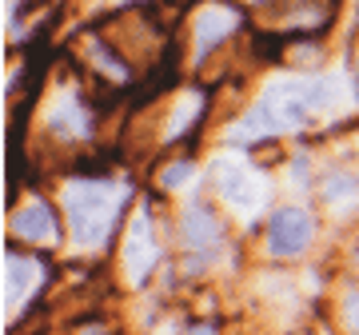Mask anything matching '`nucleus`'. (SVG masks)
I'll use <instances>...</instances> for the list:
<instances>
[{
  "label": "nucleus",
  "instance_id": "nucleus-1",
  "mask_svg": "<svg viewBox=\"0 0 359 335\" xmlns=\"http://www.w3.org/2000/svg\"><path fill=\"white\" fill-rule=\"evenodd\" d=\"M124 207V188L112 180H72L65 188V212L72 228V244L80 252H96L112 235L116 216Z\"/></svg>",
  "mask_w": 359,
  "mask_h": 335
},
{
  "label": "nucleus",
  "instance_id": "nucleus-2",
  "mask_svg": "<svg viewBox=\"0 0 359 335\" xmlns=\"http://www.w3.org/2000/svg\"><path fill=\"white\" fill-rule=\"evenodd\" d=\"M311 240H316V219H311L308 207L287 204L268 219V252L271 256L295 259L311 247Z\"/></svg>",
  "mask_w": 359,
  "mask_h": 335
},
{
  "label": "nucleus",
  "instance_id": "nucleus-3",
  "mask_svg": "<svg viewBox=\"0 0 359 335\" xmlns=\"http://www.w3.org/2000/svg\"><path fill=\"white\" fill-rule=\"evenodd\" d=\"M156 264H160V244L152 232V216L148 207H136V216L128 219V235H124V271L132 284H148Z\"/></svg>",
  "mask_w": 359,
  "mask_h": 335
},
{
  "label": "nucleus",
  "instance_id": "nucleus-4",
  "mask_svg": "<svg viewBox=\"0 0 359 335\" xmlns=\"http://www.w3.org/2000/svg\"><path fill=\"white\" fill-rule=\"evenodd\" d=\"M8 232H13L20 244L56 247V244H60V219H56V212H52L44 200H32V204H25L20 212H13Z\"/></svg>",
  "mask_w": 359,
  "mask_h": 335
},
{
  "label": "nucleus",
  "instance_id": "nucleus-5",
  "mask_svg": "<svg viewBox=\"0 0 359 335\" xmlns=\"http://www.w3.org/2000/svg\"><path fill=\"white\" fill-rule=\"evenodd\" d=\"M236 28H240V13H236L231 4H208V8H200V16H196V25H192V48H196V56L204 60L208 52L219 48Z\"/></svg>",
  "mask_w": 359,
  "mask_h": 335
},
{
  "label": "nucleus",
  "instance_id": "nucleus-6",
  "mask_svg": "<svg viewBox=\"0 0 359 335\" xmlns=\"http://www.w3.org/2000/svg\"><path fill=\"white\" fill-rule=\"evenodd\" d=\"M40 275H44L40 259L8 252V256H4V303H8V308H20V303L32 296V287L40 284Z\"/></svg>",
  "mask_w": 359,
  "mask_h": 335
},
{
  "label": "nucleus",
  "instance_id": "nucleus-7",
  "mask_svg": "<svg viewBox=\"0 0 359 335\" xmlns=\"http://www.w3.org/2000/svg\"><path fill=\"white\" fill-rule=\"evenodd\" d=\"M180 228H184V244H188V247H200V252L216 247L219 235H224L216 212H212L208 204H200V200H196V204L184 212V224H180Z\"/></svg>",
  "mask_w": 359,
  "mask_h": 335
},
{
  "label": "nucleus",
  "instance_id": "nucleus-8",
  "mask_svg": "<svg viewBox=\"0 0 359 335\" xmlns=\"http://www.w3.org/2000/svg\"><path fill=\"white\" fill-rule=\"evenodd\" d=\"M48 128L56 132V136H72V140H80V136H88L92 132V116H88V108H84L80 100H60L56 108H52Z\"/></svg>",
  "mask_w": 359,
  "mask_h": 335
},
{
  "label": "nucleus",
  "instance_id": "nucleus-9",
  "mask_svg": "<svg viewBox=\"0 0 359 335\" xmlns=\"http://www.w3.org/2000/svg\"><path fill=\"white\" fill-rule=\"evenodd\" d=\"M224 196H228V204L236 207H248L256 200V180H252V172L248 168H231L228 176H224Z\"/></svg>",
  "mask_w": 359,
  "mask_h": 335
},
{
  "label": "nucleus",
  "instance_id": "nucleus-10",
  "mask_svg": "<svg viewBox=\"0 0 359 335\" xmlns=\"http://www.w3.org/2000/svg\"><path fill=\"white\" fill-rule=\"evenodd\" d=\"M355 200L359 196V180L355 176H347V172H332L327 180H323V200Z\"/></svg>",
  "mask_w": 359,
  "mask_h": 335
},
{
  "label": "nucleus",
  "instance_id": "nucleus-11",
  "mask_svg": "<svg viewBox=\"0 0 359 335\" xmlns=\"http://www.w3.org/2000/svg\"><path fill=\"white\" fill-rule=\"evenodd\" d=\"M192 172H196L192 160H176V164H168L164 172H160V184H164L168 192H172V188H180V184L192 180Z\"/></svg>",
  "mask_w": 359,
  "mask_h": 335
},
{
  "label": "nucleus",
  "instance_id": "nucleus-12",
  "mask_svg": "<svg viewBox=\"0 0 359 335\" xmlns=\"http://www.w3.org/2000/svg\"><path fill=\"white\" fill-rule=\"evenodd\" d=\"M347 327H351V331H359V292H351V296H347Z\"/></svg>",
  "mask_w": 359,
  "mask_h": 335
},
{
  "label": "nucleus",
  "instance_id": "nucleus-13",
  "mask_svg": "<svg viewBox=\"0 0 359 335\" xmlns=\"http://www.w3.org/2000/svg\"><path fill=\"white\" fill-rule=\"evenodd\" d=\"M188 335H216V327H212V323H192Z\"/></svg>",
  "mask_w": 359,
  "mask_h": 335
},
{
  "label": "nucleus",
  "instance_id": "nucleus-14",
  "mask_svg": "<svg viewBox=\"0 0 359 335\" xmlns=\"http://www.w3.org/2000/svg\"><path fill=\"white\" fill-rule=\"evenodd\" d=\"M355 80H359V52H355Z\"/></svg>",
  "mask_w": 359,
  "mask_h": 335
}]
</instances>
